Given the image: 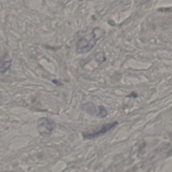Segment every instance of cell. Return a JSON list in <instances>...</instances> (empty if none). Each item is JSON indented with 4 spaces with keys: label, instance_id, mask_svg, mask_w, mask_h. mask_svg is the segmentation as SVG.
Segmentation results:
<instances>
[{
    "label": "cell",
    "instance_id": "1",
    "mask_svg": "<svg viewBox=\"0 0 172 172\" xmlns=\"http://www.w3.org/2000/svg\"><path fill=\"white\" fill-rule=\"evenodd\" d=\"M104 33L100 28H95L91 34L79 38L76 43V52L78 54H85L91 51L98 41L103 37Z\"/></svg>",
    "mask_w": 172,
    "mask_h": 172
},
{
    "label": "cell",
    "instance_id": "2",
    "mask_svg": "<svg viewBox=\"0 0 172 172\" xmlns=\"http://www.w3.org/2000/svg\"><path fill=\"white\" fill-rule=\"evenodd\" d=\"M118 125V122H113L109 123L108 124H105L101 128V130H98L96 131L91 133H83V136L84 138L88 139L95 138L96 137H99L101 135H103L112 130L113 129L117 127Z\"/></svg>",
    "mask_w": 172,
    "mask_h": 172
},
{
    "label": "cell",
    "instance_id": "3",
    "mask_svg": "<svg viewBox=\"0 0 172 172\" xmlns=\"http://www.w3.org/2000/svg\"><path fill=\"white\" fill-rule=\"evenodd\" d=\"M38 128L40 134L43 136L50 135L55 127V123L52 120L48 118L40 120Z\"/></svg>",
    "mask_w": 172,
    "mask_h": 172
},
{
    "label": "cell",
    "instance_id": "4",
    "mask_svg": "<svg viewBox=\"0 0 172 172\" xmlns=\"http://www.w3.org/2000/svg\"><path fill=\"white\" fill-rule=\"evenodd\" d=\"M11 65V62L10 63L9 61L0 63V73H5L9 68Z\"/></svg>",
    "mask_w": 172,
    "mask_h": 172
},
{
    "label": "cell",
    "instance_id": "5",
    "mask_svg": "<svg viewBox=\"0 0 172 172\" xmlns=\"http://www.w3.org/2000/svg\"><path fill=\"white\" fill-rule=\"evenodd\" d=\"M99 113L98 114V116L101 118H105L108 115V112L106 109L102 106H99Z\"/></svg>",
    "mask_w": 172,
    "mask_h": 172
},
{
    "label": "cell",
    "instance_id": "6",
    "mask_svg": "<svg viewBox=\"0 0 172 172\" xmlns=\"http://www.w3.org/2000/svg\"><path fill=\"white\" fill-rule=\"evenodd\" d=\"M126 97L130 98H136L138 97V95H137V93H135L134 91H133V92H131L129 95H127Z\"/></svg>",
    "mask_w": 172,
    "mask_h": 172
},
{
    "label": "cell",
    "instance_id": "7",
    "mask_svg": "<svg viewBox=\"0 0 172 172\" xmlns=\"http://www.w3.org/2000/svg\"><path fill=\"white\" fill-rule=\"evenodd\" d=\"M53 82L55 84L57 85H61L62 84L61 82H60V81H59L58 80H53Z\"/></svg>",
    "mask_w": 172,
    "mask_h": 172
}]
</instances>
